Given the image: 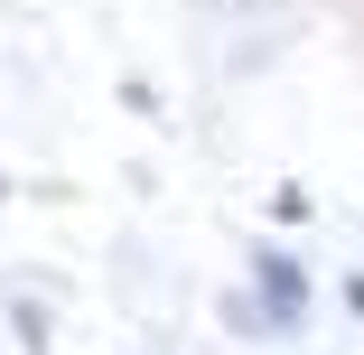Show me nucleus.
Masks as SVG:
<instances>
[{"instance_id":"1","label":"nucleus","mask_w":364,"mask_h":355,"mask_svg":"<svg viewBox=\"0 0 364 355\" xmlns=\"http://www.w3.org/2000/svg\"><path fill=\"white\" fill-rule=\"evenodd\" d=\"M243 290L271 309L280 337L309 327V262H299V253H280V243H243Z\"/></svg>"},{"instance_id":"3","label":"nucleus","mask_w":364,"mask_h":355,"mask_svg":"<svg viewBox=\"0 0 364 355\" xmlns=\"http://www.w3.org/2000/svg\"><path fill=\"white\" fill-rule=\"evenodd\" d=\"M0 187H10V178H0Z\"/></svg>"},{"instance_id":"2","label":"nucleus","mask_w":364,"mask_h":355,"mask_svg":"<svg viewBox=\"0 0 364 355\" xmlns=\"http://www.w3.org/2000/svg\"><path fill=\"white\" fill-rule=\"evenodd\" d=\"M346 309H355V318H364V271H355V280H346Z\"/></svg>"}]
</instances>
